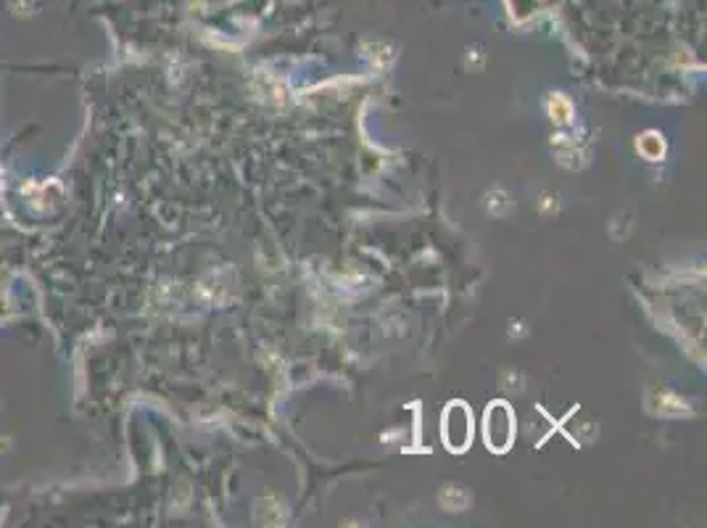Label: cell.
<instances>
[{
  "mask_svg": "<svg viewBox=\"0 0 707 528\" xmlns=\"http://www.w3.org/2000/svg\"><path fill=\"white\" fill-rule=\"evenodd\" d=\"M441 436H444V444L452 452H465L473 441V415L467 410L465 402H454L446 407L444 420H441Z\"/></svg>",
  "mask_w": 707,
  "mask_h": 528,
  "instance_id": "cell-1",
  "label": "cell"
},
{
  "mask_svg": "<svg viewBox=\"0 0 707 528\" xmlns=\"http://www.w3.org/2000/svg\"><path fill=\"white\" fill-rule=\"evenodd\" d=\"M515 439V418L507 402H494L486 412V444L494 452H507Z\"/></svg>",
  "mask_w": 707,
  "mask_h": 528,
  "instance_id": "cell-2",
  "label": "cell"
}]
</instances>
